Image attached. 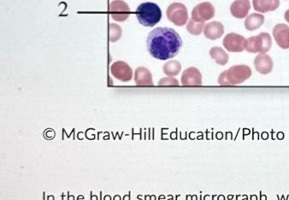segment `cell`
Returning a JSON list of instances; mask_svg holds the SVG:
<instances>
[{
    "label": "cell",
    "mask_w": 289,
    "mask_h": 200,
    "mask_svg": "<svg viewBox=\"0 0 289 200\" xmlns=\"http://www.w3.org/2000/svg\"><path fill=\"white\" fill-rule=\"evenodd\" d=\"M182 40L176 30L170 28H157L148 35L147 45L152 57L165 61L178 54Z\"/></svg>",
    "instance_id": "cell-1"
},
{
    "label": "cell",
    "mask_w": 289,
    "mask_h": 200,
    "mask_svg": "<svg viewBox=\"0 0 289 200\" xmlns=\"http://www.w3.org/2000/svg\"><path fill=\"white\" fill-rule=\"evenodd\" d=\"M252 76V69L247 65H236L223 72L219 78L221 86H236Z\"/></svg>",
    "instance_id": "cell-2"
},
{
    "label": "cell",
    "mask_w": 289,
    "mask_h": 200,
    "mask_svg": "<svg viewBox=\"0 0 289 200\" xmlns=\"http://www.w3.org/2000/svg\"><path fill=\"white\" fill-rule=\"evenodd\" d=\"M136 17L142 26L152 28L161 20L162 11L157 4L142 3L136 9Z\"/></svg>",
    "instance_id": "cell-3"
},
{
    "label": "cell",
    "mask_w": 289,
    "mask_h": 200,
    "mask_svg": "<svg viewBox=\"0 0 289 200\" xmlns=\"http://www.w3.org/2000/svg\"><path fill=\"white\" fill-rule=\"evenodd\" d=\"M272 46V40L268 33H261L247 40L246 51L249 53L266 54Z\"/></svg>",
    "instance_id": "cell-4"
},
{
    "label": "cell",
    "mask_w": 289,
    "mask_h": 200,
    "mask_svg": "<svg viewBox=\"0 0 289 200\" xmlns=\"http://www.w3.org/2000/svg\"><path fill=\"white\" fill-rule=\"evenodd\" d=\"M170 22L177 27L184 26L188 21V12L187 7L182 3L171 4L166 12Z\"/></svg>",
    "instance_id": "cell-5"
},
{
    "label": "cell",
    "mask_w": 289,
    "mask_h": 200,
    "mask_svg": "<svg viewBox=\"0 0 289 200\" xmlns=\"http://www.w3.org/2000/svg\"><path fill=\"white\" fill-rule=\"evenodd\" d=\"M247 40L242 35L231 33L225 36L223 41V45L228 52L238 53L246 50Z\"/></svg>",
    "instance_id": "cell-6"
},
{
    "label": "cell",
    "mask_w": 289,
    "mask_h": 200,
    "mask_svg": "<svg viewBox=\"0 0 289 200\" xmlns=\"http://www.w3.org/2000/svg\"><path fill=\"white\" fill-rule=\"evenodd\" d=\"M215 17V8L210 2L199 4L193 8L192 19L198 23H205Z\"/></svg>",
    "instance_id": "cell-7"
},
{
    "label": "cell",
    "mask_w": 289,
    "mask_h": 200,
    "mask_svg": "<svg viewBox=\"0 0 289 200\" xmlns=\"http://www.w3.org/2000/svg\"><path fill=\"white\" fill-rule=\"evenodd\" d=\"M111 18L116 22H124L130 16V8L128 4L122 0H114L109 7Z\"/></svg>",
    "instance_id": "cell-8"
},
{
    "label": "cell",
    "mask_w": 289,
    "mask_h": 200,
    "mask_svg": "<svg viewBox=\"0 0 289 200\" xmlns=\"http://www.w3.org/2000/svg\"><path fill=\"white\" fill-rule=\"evenodd\" d=\"M111 73L117 80L128 82L133 78V70L128 63L123 61H117L111 66Z\"/></svg>",
    "instance_id": "cell-9"
},
{
    "label": "cell",
    "mask_w": 289,
    "mask_h": 200,
    "mask_svg": "<svg viewBox=\"0 0 289 200\" xmlns=\"http://www.w3.org/2000/svg\"><path fill=\"white\" fill-rule=\"evenodd\" d=\"M273 37L280 48L289 49V27L283 23L275 25L273 29Z\"/></svg>",
    "instance_id": "cell-10"
},
{
    "label": "cell",
    "mask_w": 289,
    "mask_h": 200,
    "mask_svg": "<svg viewBox=\"0 0 289 200\" xmlns=\"http://www.w3.org/2000/svg\"><path fill=\"white\" fill-rule=\"evenodd\" d=\"M182 85L187 86H197L202 85V74L197 68L191 67L182 73Z\"/></svg>",
    "instance_id": "cell-11"
},
{
    "label": "cell",
    "mask_w": 289,
    "mask_h": 200,
    "mask_svg": "<svg viewBox=\"0 0 289 200\" xmlns=\"http://www.w3.org/2000/svg\"><path fill=\"white\" fill-rule=\"evenodd\" d=\"M251 10L249 0H236L230 6V12L234 18L244 19L247 17Z\"/></svg>",
    "instance_id": "cell-12"
},
{
    "label": "cell",
    "mask_w": 289,
    "mask_h": 200,
    "mask_svg": "<svg viewBox=\"0 0 289 200\" xmlns=\"http://www.w3.org/2000/svg\"><path fill=\"white\" fill-rule=\"evenodd\" d=\"M224 27L219 22L207 23L204 29V37L210 40H219L224 35Z\"/></svg>",
    "instance_id": "cell-13"
},
{
    "label": "cell",
    "mask_w": 289,
    "mask_h": 200,
    "mask_svg": "<svg viewBox=\"0 0 289 200\" xmlns=\"http://www.w3.org/2000/svg\"><path fill=\"white\" fill-rule=\"evenodd\" d=\"M254 66L258 73L262 74H268L272 71L273 61L271 57L267 54H259L254 60Z\"/></svg>",
    "instance_id": "cell-14"
},
{
    "label": "cell",
    "mask_w": 289,
    "mask_h": 200,
    "mask_svg": "<svg viewBox=\"0 0 289 200\" xmlns=\"http://www.w3.org/2000/svg\"><path fill=\"white\" fill-rule=\"evenodd\" d=\"M253 9L259 13L274 12L280 6L279 0H252Z\"/></svg>",
    "instance_id": "cell-15"
},
{
    "label": "cell",
    "mask_w": 289,
    "mask_h": 200,
    "mask_svg": "<svg viewBox=\"0 0 289 200\" xmlns=\"http://www.w3.org/2000/svg\"><path fill=\"white\" fill-rule=\"evenodd\" d=\"M134 81L137 86H153L152 73L147 68L139 67L134 73Z\"/></svg>",
    "instance_id": "cell-16"
},
{
    "label": "cell",
    "mask_w": 289,
    "mask_h": 200,
    "mask_svg": "<svg viewBox=\"0 0 289 200\" xmlns=\"http://www.w3.org/2000/svg\"><path fill=\"white\" fill-rule=\"evenodd\" d=\"M264 20H265V18L263 15L253 13L246 18L245 23H244L245 28L248 31H254V30H257L262 27V25L264 23Z\"/></svg>",
    "instance_id": "cell-17"
},
{
    "label": "cell",
    "mask_w": 289,
    "mask_h": 200,
    "mask_svg": "<svg viewBox=\"0 0 289 200\" xmlns=\"http://www.w3.org/2000/svg\"><path fill=\"white\" fill-rule=\"evenodd\" d=\"M210 56L219 65H226L229 62V54L221 47H212L210 49Z\"/></svg>",
    "instance_id": "cell-18"
},
{
    "label": "cell",
    "mask_w": 289,
    "mask_h": 200,
    "mask_svg": "<svg viewBox=\"0 0 289 200\" xmlns=\"http://www.w3.org/2000/svg\"><path fill=\"white\" fill-rule=\"evenodd\" d=\"M163 69H164V73L166 75L170 76V77H174V76H176L177 74H180V72L182 70V65L178 61H169L164 65Z\"/></svg>",
    "instance_id": "cell-19"
},
{
    "label": "cell",
    "mask_w": 289,
    "mask_h": 200,
    "mask_svg": "<svg viewBox=\"0 0 289 200\" xmlns=\"http://www.w3.org/2000/svg\"><path fill=\"white\" fill-rule=\"evenodd\" d=\"M204 23H198L191 18L187 23V30L191 35L198 36L201 35L202 32H204Z\"/></svg>",
    "instance_id": "cell-20"
},
{
    "label": "cell",
    "mask_w": 289,
    "mask_h": 200,
    "mask_svg": "<svg viewBox=\"0 0 289 200\" xmlns=\"http://www.w3.org/2000/svg\"><path fill=\"white\" fill-rule=\"evenodd\" d=\"M122 29L116 23H111L109 26V40L110 42H116L122 37Z\"/></svg>",
    "instance_id": "cell-21"
},
{
    "label": "cell",
    "mask_w": 289,
    "mask_h": 200,
    "mask_svg": "<svg viewBox=\"0 0 289 200\" xmlns=\"http://www.w3.org/2000/svg\"><path fill=\"white\" fill-rule=\"evenodd\" d=\"M159 86H179V81L176 78L169 76L159 80Z\"/></svg>",
    "instance_id": "cell-22"
},
{
    "label": "cell",
    "mask_w": 289,
    "mask_h": 200,
    "mask_svg": "<svg viewBox=\"0 0 289 200\" xmlns=\"http://www.w3.org/2000/svg\"><path fill=\"white\" fill-rule=\"evenodd\" d=\"M284 18H285V20H286V23H289V10H287V11L285 12V14H284Z\"/></svg>",
    "instance_id": "cell-23"
}]
</instances>
